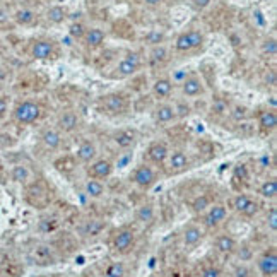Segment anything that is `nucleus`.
Wrapping results in <instances>:
<instances>
[{"instance_id": "obj_13", "label": "nucleus", "mask_w": 277, "mask_h": 277, "mask_svg": "<svg viewBox=\"0 0 277 277\" xmlns=\"http://www.w3.org/2000/svg\"><path fill=\"white\" fill-rule=\"evenodd\" d=\"M228 218V209L226 205L223 204H216V205H211L209 207V211L205 212L204 216V224L207 228H218L219 224L224 223V219Z\"/></svg>"}, {"instance_id": "obj_7", "label": "nucleus", "mask_w": 277, "mask_h": 277, "mask_svg": "<svg viewBox=\"0 0 277 277\" xmlns=\"http://www.w3.org/2000/svg\"><path fill=\"white\" fill-rule=\"evenodd\" d=\"M205 92V86L197 74H188L185 79L182 81V94L185 98H197Z\"/></svg>"}, {"instance_id": "obj_11", "label": "nucleus", "mask_w": 277, "mask_h": 277, "mask_svg": "<svg viewBox=\"0 0 277 277\" xmlns=\"http://www.w3.org/2000/svg\"><path fill=\"white\" fill-rule=\"evenodd\" d=\"M233 209L241 216H246V218H252L258 212V204L253 200L252 197L245 195V193H239L233 198Z\"/></svg>"}, {"instance_id": "obj_42", "label": "nucleus", "mask_w": 277, "mask_h": 277, "mask_svg": "<svg viewBox=\"0 0 277 277\" xmlns=\"http://www.w3.org/2000/svg\"><path fill=\"white\" fill-rule=\"evenodd\" d=\"M7 115V99L0 96V118H3Z\"/></svg>"}, {"instance_id": "obj_8", "label": "nucleus", "mask_w": 277, "mask_h": 277, "mask_svg": "<svg viewBox=\"0 0 277 277\" xmlns=\"http://www.w3.org/2000/svg\"><path fill=\"white\" fill-rule=\"evenodd\" d=\"M258 271L264 277H276L277 274V253L276 250H267L264 252L257 260Z\"/></svg>"}, {"instance_id": "obj_12", "label": "nucleus", "mask_w": 277, "mask_h": 277, "mask_svg": "<svg viewBox=\"0 0 277 277\" xmlns=\"http://www.w3.org/2000/svg\"><path fill=\"white\" fill-rule=\"evenodd\" d=\"M79 123H81V118L76 111H70V110L62 111L57 118V130L62 134H70L79 129Z\"/></svg>"}, {"instance_id": "obj_38", "label": "nucleus", "mask_w": 277, "mask_h": 277, "mask_svg": "<svg viewBox=\"0 0 277 277\" xmlns=\"http://www.w3.org/2000/svg\"><path fill=\"white\" fill-rule=\"evenodd\" d=\"M262 50H264V53L276 55V53H277V43H276V40H274V38L265 40L264 45H262Z\"/></svg>"}, {"instance_id": "obj_17", "label": "nucleus", "mask_w": 277, "mask_h": 277, "mask_svg": "<svg viewBox=\"0 0 277 277\" xmlns=\"http://www.w3.org/2000/svg\"><path fill=\"white\" fill-rule=\"evenodd\" d=\"M138 138V134L132 129H122L118 132L113 134V142L118 145L120 149H130L136 145Z\"/></svg>"}, {"instance_id": "obj_35", "label": "nucleus", "mask_w": 277, "mask_h": 277, "mask_svg": "<svg viewBox=\"0 0 277 277\" xmlns=\"http://www.w3.org/2000/svg\"><path fill=\"white\" fill-rule=\"evenodd\" d=\"M207 207H211V200H209L207 195L197 197L195 200H193V204H192V209H193L195 212H204Z\"/></svg>"}, {"instance_id": "obj_27", "label": "nucleus", "mask_w": 277, "mask_h": 277, "mask_svg": "<svg viewBox=\"0 0 277 277\" xmlns=\"http://www.w3.org/2000/svg\"><path fill=\"white\" fill-rule=\"evenodd\" d=\"M67 9L62 5H53L50 7V9L46 10V19L50 22H53V24H60V22H63L67 19Z\"/></svg>"}, {"instance_id": "obj_32", "label": "nucleus", "mask_w": 277, "mask_h": 277, "mask_svg": "<svg viewBox=\"0 0 277 277\" xmlns=\"http://www.w3.org/2000/svg\"><path fill=\"white\" fill-rule=\"evenodd\" d=\"M101 230H103V223L94 219L86 223V226L82 228V234H86V236H96V234H99Z\"/></svg>"}, {"instance_id": "obj_31", "label": "nucleus", "mask_w": 277, "mask_h": 277, "mask_svg": "<svg viewBox=\"0 0 277 277\" xmlns=\"http://www.w3.org/2000/svg\"><path fill=\"white\" fill-rule=\"evenodd\" d=\"M10 178L16 183H26L29 180V170L26 166H22V164H17L10 171Z\"/></svg>"}, {"instance_id": "obj_33", "label": "nucleus", "mask_w": 277, "mask_h": 277, "mask_svg": "<svg viewBox=\"0 0 277 277\" xmlns=\"http://www.w3.org/2000/svg\"><path fill=\"white\" fill-rule=\"evenodd\" d=\"M123 276H125V265L122 262H113L104 271V277H123Z\"/></svg>"}, {"instance_id": "obj_1", "label": "nucleus", "mask_w": 277, "mask_h": 277, "mask_svg": "<svg viewBox=\"0 0 277 277\" xmlns=\"http://www.w3.org/2000/svg\"><path fill=\"white\" fill-rule=\"evenodd\" d=\"M98 110L106 117H120L129 111V98L123 92H108L98 99Z\"/></svg>"}, {"instance_id": "obj_37", "label": "nucleus", "mask_w": 277, "mask_h": 277, "mask_svg": "<svg viewBox=\"0 0 277 277\" xmlns=\"http://www.w3.org/2000/svg\"><path fill=\"white\" fill-rule=\"evenodd\" d=\"M267 226H269V230H271L272 233H276V231H277V209L276 207H272L271 211H269Z\"/></svg>"}, {"instance_id": "obj_4", "label": "nucleus", "mask_w": 277, "mask_h": 277, "mask_svg": "<svg viewBox=\"0 0 277 277\" xmlns=\"http://www.w3.org/2000/svg\"><path fill=\"white\" fill-rule=\"evenodd\" d=\"M140 67H142V55L138 53V51H130V53L120 60V63L115 67L113 79H127V77H132L134 74L138 72Z\"/></svg>"}, {"instance_id": "obj_3", "label": "nucleus", "mask_w": 277, "mask_h": 277, "mask_svg": "<svg viewBox=\"0 0 277 277\" xmlns=\"http://www.w3.org/2000/svg\"><path fill=\"white\" fill-rule=\"evenodd\" d=\"M205 36L198 29H190V31H183L178 35V38L175 40V50L180 53H190L195 51L198 48L204 46Z\"/></svg>"}, {"instance_id": "obj_34", "label": "nucleus", "mask_w": 277, "mask_h": 277, "mask_svg": "<svg viewBox=\"0 0 277 277\" xmlns=\"http://www.w3.org/2000/svg\"><path fill=\"white\" fill-rule=\"evenodd\" d=\"M86 31H88V29H86V26L82 24V22H74V24H70V28H69L70 36H72V38H76V40L84 38Z\"/></svg>"}, {"instance_id": "obj_6", "label": "nucleus", "mask_w": 277, "mask_h": 277, "mask_svg": "<svg viewBox=\"0 0 277 277\" xmlns=\"http://www.w3.org/2000/svg\"><path fill=\"white\" fill-rule=\"evenodd\" d=\"M134 243H136V233H134V230H130V228H123V230H120L117 234H115L113 238V250L117 253H129L130 250L134 248Z\"/></svg>"}, {"instance_id": "obj_21", "label": "nucleus", "mask_w": 277, "mask_h": 277, "mask_svg": "<svg viewBox=\"0 0 277 277\" xmlns=\"http://www.w3.org/2000/svg\"><path fill=\"white\" fill-rule=\"evenodd\" d=\"M258 127L262 132L271 134L277 127V113L276 110H264L258 113Z\"/></svg>"}, {"instance_id": "obj_28", "label": "nucleus", "mask_w": 277, "mask_h": 277, "mask_svg": "<svg viewBox=\"0 0 277 277\" xmlns=\"http://www.w3.org/2000/svg\"><path fill=\"white\" fill-rule=\"evenodd\" d=\"M36 19V14H35V10H31V9H19V10H16V14H14V21L17 22V24H21V26H29V24H33Z\"/></svg>"}, {"instance_id": "obj_46", "label": "nucleus", "mask_w": 277, "mask_h": 277, "mask_svg": "<svg viewBox=\"0 0 277 277\" xmlns=\"http://www.w3.org/2000/svg\"><path fill=\"white\" fill-rule=\"evenodd\" d=\"M151 277H158V276H151Z\"/></svg>"}, {"instance_id": "obj_18", "label": "nucleus", "mask_w": 277, "mask_h": 277, "mask_svg": "<svg viewBox=\"0 0 277 277\" xmlns=\"http://www.w3.org/2000/svg\"><path fill=\"white\" fill-rule=\"evenodd\" d=\"M104 40H106V35H104L103 29L91 28L86 31L84 38H82V43H84V46L89 48V50H94V48H99L101 45L104 43Z\"/></svg>"}, {"instance_id": "obj_24", "label": "nucleus", "mask_w": 277, "mask_h": 277, "mask_svg": "<svg viewBox=\"0 0 277 277\" xmlns=\"http://www.w3.org/2000/svg\"><path fill=\"white\" fill-rule=\"evenodd\" d=\"M216 248H218L221 253L231 255V253L236 252L238 243H236V239L233 236H230V234H221V236H218V239H216Z\"/></svg>"}, {"instance_id": "obj_40", "label": "nucleus", "mask_w": 277, "mask_h": 277, "mask_svg": "<svg viewBox=\"0 0 277 277\" xmlns=\"http://www.w3.org/2000/svg\"><path fill=\"white\" fill-rule=\"evenodd\" d=\"M212 111H216L218 115H224L228 111L226 103H224V101H221V99L214 101V103H212Z\"/></svg>"}, {"instance_id": "obj_10", "label": "nucleus", "mask_w": 277, "mask_h": 277, "mask_svg": "<svg viewBox=\"0 0 277 277\" xmlns=\"http://www.w3.org/2000/svg\"><path fill=\"white\" fill-rule=\"evenodd\" d=\"M168 163V168H170V173H183V171H186L190 168V158L188 154H186L185 151H182V149H177V151L171 152L170 151V156H168L166 159Z\"/></svg>"}, {"instance_id": "obj_15", "label": "nucleus", "mask_w": 277, "mask_h": 277, "mask_svg": "<svg viewBox=\"0 0 277 277\" xmlns=\"http://www.w3.org/2000/svg\"><path fill=\"white\" fill-rule=\"evenodd\" d=\"M168 156H170V149H168V145L164 144V142L156 140L147 147V159L151 161L152 164L161 166V164L166 163Z\"/></svg>"}, {"instance_id": "obj_19", "label": "nucleus", "mask_w": 277, "mask_h": 277, "mask_svg": "<svg viewBox=\"0 0 277 277\" xmlns=\"http://www.w3.org/2000/svg\"><path fill=\"white\" fill-rule=\"evenodd\" d=\"M149 63L152 67H163L170 60V50H168L164 45H154L149 51Z\"/></svg>"}, {"instance_id": "obj_25", "label": "nucleus", "mask_w": 277, "mask_h": 277, "mask_svg": "<svg viewBox=\"0 0 277 277\" xmlns=\"http://www.w3.org/2000/svg\"><path fill=\"white\" fill-rule=\"evenodd\" d=\"M202 239V230L197 226H186L185 231H183V243L186 246H193L197 245Z\"/></svg>"}, {"instance_id": "obj_20", "label": "nucleus", "mask_w": 277, "mask_h": 277, "mask_svg": "<svg viewBox=\"0 0 277 277\" xmlns=\"http://www.w3.org/2000/svg\"><path fill=\"white\" fill-rule=\"evenodd\" d=\"M177 118V110L175 104L170 103H161L154 108V120L156 123H170Z\"/></svg>"}, {"instance_id": "obj_23", "label": "nucleus", "mask_w": 277, "mask_h": 277, "mask_svg": "<svg viewBox=\"0 0 277 277\" xmlns=\"http://www.w3.org/2000/svg\"><path fill=\"white\" fill-rule=\"evenodd\" d=\"M41 142L46 149L50 151H55L62 145V132H58L57 129H46L41 132Z\"/></svg>"}, {"instance_id": "obj_14", "label": "nucleus", "mask_w": 277, "mask_h": 277, "mask_svg": "<svg viewBox=\"0 0 277 277\" xmlns=\"http://www.w3.org/2000/svg\"><path fill=\"white\" fill-rule=\"evenodd\" d=\"M89 177L96 180H104L113 173V163L110 159H94L88 170Z\"/></svg>"}, {"instance_id": "obj_39", "label": "nucleus", "mask_w": 277, "mask_h": 277, "mask_svg": "<svg viewBox=\"0 0 277 277\" xmlns=\"http://www.w3.org/2000/svg\"><path fill=\"white\" fill-rule=\"evenodd\" d=\"M202 277H223V272L218 267H205L202 271Z\"/></svg>"}, {"instance_id": "obj_30", "label": "nucleus", "mask_w": 277, "mask_h": 277, "mask_svg": "<svg viewBox=\"0 0 277 277\" xmlns=\"http://www.w3.org/2000/svg\"><path fill=\"white\" fill-rule=\"evenodd\" d=\"M258 193H260L264 198H276L277 197V182L274 178L264 182L260 185V188H258Z\"/></svg>"}, {"instance_id": "obj_16", "label": "nucleus", "mask_w": 277, "mask_h": 277, "mask_svg": "<svg viewBox=\"0 0 277 277\" xmlns=\"http://www.w3.org/2000/svg\"><path fill=\"white\" fill-rule=\"evenodd\" d=\"M98 156V145L94 140H82L77 147L76 158L84 164H91Z\"/></svg>"}, {"instance_id": "obj_9", "label": "nucleus", "mask_w": 277, "mask_h": 277, "mask_svg": "<svg viewBox=\"0 0 277 277\" xmlns=\"http://www.w3.org/2000/svg\"><path fill=\"white\" fill-rule=\"evenodd\" d=\"M31 57L36 60H50L57 57V46L51 40H38L31 46Z\"/></svg>"}, {"instance_id": "obj_43", "label": "nucleus", "mask_w": 277, "mask_h": 277, "mask_svg": "<svg viewBox=\"0 0 277 277\" xmlns=\"http://www.w3.org/2000/svg\"><path fill=\"white\" fill-rule=\"evenodd\" d=\"M164 0H144L145 5H151V7H156V5H161Z\"/></svg>"}, {"instance_id": "obj_2", "label": "nucleus", "mask_w": 277, "mask_h": 277, "mask_svg": "<svg viewBox=\"0 0 277 277\" xmlns=\"http://www.w3.org/2000/svg\"><path fill=\"white\" fill-rule=\"evenodd\" d=\"M41 117V106L36 101L24 99L14 106L12 110V118L21 125H31V123L38 122Z\"/></svg>"}, {"instance_id": "obj_45", "label": "nucleus", "mask_w": 277, "mask_h": 277, "mask_svg": "<svg viewBox=\"0 0 277 277\" xmlns=\"http://www.w3.org/2000/svg\"><path fill=\"white\" fill-rule=\"evenodd\" d=\"M36 277H46V276H36Z\"/></svg>"}, {"instance_id": "obj_41", "label": "nucleus", "mask_w": 277, "mask_h": 277, "mask_svg": "<svg viewBox=\"0 0 277 277\" xmlns=\"http://www.w3.org/2000/svg\"><path fill=\"white\" fill-rule=\"evenodd\" d=\"M211 2L212 0H192V7L195 10H204L211 5Z\"/></svg>"}, {"instance_id": "obj_29", "label": "nucleus", "mask_w": 277, "mask_h": 277, "mask_svg": "<svg viewBox=\"0 0 277 277\" xmlns=\"http://www.w3.org/2000/svg\"><path fill=\"white\" fill-rule=\"evenodd\" d=\"M154 207H152L151 204H145V205H140V207L137 209L136 212V219L138 221V223H151V221H154Z\"/></svg>"}, {"instance_id": "obj_26", "label": "nucleus", "mask_w": 277, "mask_h": 277, "mask_svg": "<svg viewBox=\"0 0 277 277\" xmlns=\"http://www.w3.org/2000/svg\"><path fill=\"white\" fill-rule=\"evenodd\" d=\"M86 193L92 198L103 197V193H104L103 182H101V180H96V178H89L88 182H86Z\"/></svg>"}, {"instance_id": "obj_5", "label": "nucleus", "mask_w": 277, "mask_h": 277, "mask_svg": "<svg viewBox=\"0 0 277 277\" xmlns=\"http://www.w3.org/2000/svg\"><path fill=\"white\" fill-rule=\"evenodd\" d=\"M132 182L136 183L138 188L149 190L151 186L156 185V182H158V177H156V171L152 170L149 164H140V166L136 168V171H134Z\"/></svg>"}, {"instance_id": "obj_22", "label": "nucleus", "mask_w": 277, "mask_h": 277, "mask_svg": "<svg viewBox=\"0 0 277 277\" xmlns=\"http://www.w3.org/2000/svg\"><path fill=\"white\" fill-rule=\"evenodd\" d=\"M173 92V81L170 77H159L152 84V94L158 99H166Z\"/></svg>"}, {"instance_id": "obj_44", "label": "nucleus", "mask_w": 277, "mask_h": 277, "mask_svg": "<svg viewBox=\"0 0 277 277\" xmlns=\"http://www.w3.org/2000/svg\"><path fill=\"white\" fill-rule=\"evenodd\" d=\"M236 277H246V269H238Z\"/></svg>"}, {"instance_id": "obj_36", "label": "nucleus", "mask_w": 277, "mask_h": 277, "mask_svg": "<svg viewBox=\"0 0 277 277\" xmlns=\"http://www.w3.org/2000/svg\"><path fill=\"white\" fill-rule=\"evenodd\" d=\"M230 113H231V118H233L234 122H241V120H245L246 117H248V110H246L245 106H241V104H236Z\"/></svg>"}]
</instances>
